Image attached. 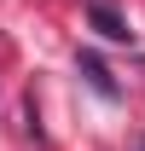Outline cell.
Wrapping results in <instances>:
<instances>
[{"label":"cell","instance_id":"cell-2","mask_svg":"<svg viewBox=\"0 0 145 151\" xmlns=\"http://www.w3.org/2000/svg\"><path fill=\"white\" fill-rule=\"evenodd\" d=\"M81 76L93 81V93H105V99H116V81H110V70H105V64H99L93 52H81Z\"/></svg>","mask_w":145,"mask_h":151},{"label":"cell","instance_id":"cell-1","mask_svg":"<svg viewBox=\"0 0 145 151\" xmlns=\"http://www.w3.org/2000/svg\"><path fill=\"white\" fill-rule=\"evenodd\" d=\"M87 23H93L105 41H128V35H134V29H128V18L110 6V0H87Z\"/></svg>","mask_w":145,"mask_h":151}]
</instances>
